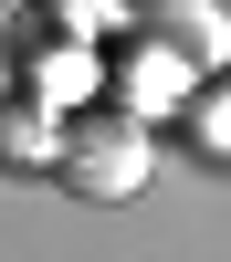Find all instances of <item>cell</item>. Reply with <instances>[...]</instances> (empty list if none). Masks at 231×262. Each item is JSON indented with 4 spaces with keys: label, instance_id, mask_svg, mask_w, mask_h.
<instances>
[{
    "label": "cell",
    "instance_id": "6da1fadb",
    "mask_svg": "<svg viewBox=\"0 0 231 262\" xmlns=\"http://www.w3.org/2000/svg\"><path fill=\"white\" fill-rule=\"evenodd\" d=\"M53 168H63L74 200H137V189L158 179V137H147L137 116H74L63 147H53Z\"/></svg>",
    "mask_w": 231,
    "mask_h": 262
},
{
    "label": "cell",
    "instance_id": "7a4b0ae2",
    "mask_svg": "<svg viewBox=\"0 0 231 262\" xmlns=\"http://www.w3.org/2000/svg\"><path fill=\"white\" fill-rule=\"evenodd\" d=\"M137 21L158 32V53H168V63H189V74H210V63L231 53V21L210 11V0H147Z\"/></svg>",
    "mask_w": 231,
    "mask_h": 262
}]
</instances>
